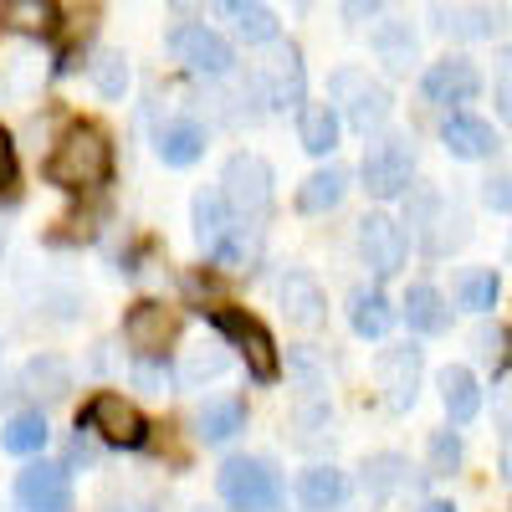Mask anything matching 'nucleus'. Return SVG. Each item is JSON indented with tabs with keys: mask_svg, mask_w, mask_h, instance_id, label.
<instances>
[{
	"mask_svg": "<svg viewBox=\"0 0 512 512\" xmlns=\"http://www.w3.org/2000/svg\"><path fill=\"white\" fill-rule=\"evenodd\" d=\"M379 384L384 395H390L395 410H410L415 395H420V349H384L379 354Z\"/></svg>",
	"mask_w": 512,
	"mask_h": 512,
	"instance_id": "nucleus-16",
	"label": "nucleus"
},
{
	"mask_svg": "<svg viewBox=\"0 0 512 512\" xmlns=\"http://www.w3.org/2000/svg\"><path fill=\"white\" fill-rule=\"evenodd\" d=\"M477 93H482V72L472 62H461V57H446V62H436L431 72H425V98L441 103V108L472 103Z\"/></svg>",
	"mask_w": 512,
	"mask_h": 512,
	"instance_id": "nucleus-14",
	"label": "nucleus"
},
{
	"mask_svg": "<svg viewBox=\"0 0 512 512\" xmlns=\"http://www.w3.org/2000/svg\"><path fill=\"white\" fill-rule=\"evenodd\" d=\"M262 98L272 108H297L303 103V88H308V77H303V57H297V47H282L267 67H262Z\"/></svg>",
	"mask_w": 512,
	"mask_h": 512,
	"instance_id": "nucleus-15",
	"label": "nucleus"
},
{
	"mask_svg": "<svg viewBox=\"0 0 512 512\" xmlns=\"http://www.w3.org/2000/svg\"><path fill=\"white\" fill-rule=\"evenodd\" d=\"M134 384H139L144 395H164L169 374H164V364H159V359H139V364H134Z\"/></svg>",
	"mask_w": 512,
	"mask_h": 512,
	"instance_id": "nucleus-36",
	"label": "nucleus"
},
{
	"mask_svg": "<svg viewBox=\"0 0 512 512\" xmlns=\"http://www.w3.org/2000/svg\"><path fill=\"white\" fill-rule=\"evenodd\" d=\"M41 175H47V185H57L67 195L103 190L113 180V139L98 123H72L57 139V149L47 154V169H41Z\"/></svg>",
	"mask_w": 512,
	"mask_h": 512,
	"instance_id": "nucleus-1",
	"label": "nucleus"
},
{
	"mask_svg": "<svg viewBox=\"0 0 512 512\" xmlns=\"http://www.w3.org/2000/svg\"><path fill=\"white\" fill-rule=\"evenodd\" d=\"M502 477H507V482H512V446H507V451H502Z\"/></svg>",
	"mask_w": 512,
	"mask_h": 512,
	"instance_id": "nucleus-44",
	"label": "nucleus"
},
{
	"mask_svg": "<svg viewBox=\"0 0 512 512\" xmlns=\"http://www.w3.org/2000/svg\"><path fill=\"white\" fill-rule=\"evenodd\" d=\"M195 512H216V507H195Z\"/></svg>",
	"mask_w": 512,
	"mask_h": 512,
	"instance_id": "nucleus-45",
	"label": "nucleus"
},
{
	"mask_svg": "<svg viewBox=\"0 0 512 512\" xmlns=\"http://www.w3.org/2000/svg\"><path fill=\"white\" fill-rule=\"evenodd\" d=\"M88 72H93V88H98L103 98H123V93H128V57H123V52H98V57L88 62Z\"/></svg>",
	"mask_w": 512,
	"mask_h": 512,
	"instance_id": "nucleus-33",
	"label": "nucleus"
},
{
	"mask_svg": "<svg viewBox=\"0 0 512 512\" xmlns=\"http://www.w3.org/2000/svg\"><path fill=\"white\" fill-rule=\"evenodd\" d=\"M482 195H487V205H492V210H512V180H487V190H482Z\"/></svg>",
	"mask_w": 512,
	"mask_h": 512,
	"instance_id": "nucleus-39",
	"label": "nucleus"
},
{
	"mask_svg": "<svg viewBox=\"0 0 512 512\" xmlns=\"http://www.w3.org/2000/svg\"><path fill=\"white\" fill-rule=\"evenodd\" d=\"M103 512H149V507H144V502H108Z\"/></svg>",
	"mask_w": 512,
	"mask_h": 512,
	"instance_id": "nucleus-42",
	"label": "nucleus"
},
{
	"mask_svg": "<svg viewBox=\"0 0 512 512\" xmlns=\"http://www.w3.org/2000/svg\"><path fill=\"white\" fill-rule=\"evenodd\" d=\"M349 323H354V333H359V338H384V333L395 328V308H390V297L374 292V287H359V292L349 297Z\"/></svg>",
	"mask_w": 512,
	"mask_h": 512,
	"instance_id": "nucleus-24",
	"label": "nucleus"
},
{
	"mask_svg": "<svg viewBox=\"0 0 512 512\" xmlns=\"http://www.w3.org/2000/svg\"><path fill=\"white\" fill-rule=\"evenodd\" d=\"M272 185H277L272 164L262 154H231L226 169H221V195L231 205V216L241 226H256V231H262V221L272 216V200H277Z\"/></svg>",
	"mask_w": 512,
	"mask_h": 512,
	"instance_id": "nucleus-2",
	"label": "nucleus"
},
{
	"mask_svg": "<svg viewBox=\"0 0 512 512\" xmlns=\"http://www.w3.org/2000/svg\"><path fill=\"white\" fill-rule=\"evenodd\" d=\"M297 492H303V502L313 512H333L338 502L349 497V482H344V472H333V466H313V472H303Z\"/></svg>",
	"mask_w": 512,
	"mask_h": 512,
	"instance_id": "nucleus-29",
	"label": "nucleus"
},
{
	"mask_svg": "<svg viewBox=\"0 0 512 512\" xmlns=\"http://www.w3.org/2000/svg\"><path fill=\"white\" fill-rule=\"evenodd\" d=\"M221 497L236 507V512H272L282 502V482L267 461L256 456H231L221 466Z\"/></svg>",
	"mask_w": 512,
	"mask_h": 512,
	"instance_id": "nucleus-6",
	"label": "nucleus"
},
{
	"mask_svg": "<svg viewBox=\"0 0 512 512\" xmlns=\"http://www.w3.org/2000/svg\"><path fill=\"white\" fill-rule=\"evenodd\" d=\"M93 456H98V451H93V441H82V436H77V441H72V451H67V461H82V466H88Z\"/></svg>",
	"mask_w": 512,
	"mask_h": 512,
	"instance_id": "nucleus-41",
	"label": "nucleus"
},
{
	"mask_svg": "<svg viewBox=\"0 0 512 512\" xmlns=\"http://www.w3.org/2000/svg\"><path fill=\"white\" fill-rule=\"evenodd\" d=\"M277 303H282L287 323L308 328V333L328 323V297H323V287H318L308 272H287V277L277 282Z\"/></svg>",
	"mask_w": 512,
	"mask_h": 512,
	"instance_id": "nucleus-13",
	"label": "nucleus"
},
{
	"mask_svg": "<svg viewBox=\"0 0 512 512\" xmlns=\"http://www.w3.org/2000/svg\"><path fill=\"white\" fill-rule=\"evenodd\" d=\"M246 431V405L241 400H210L200 415H195V436L205 446H226L231 436Z\"/></svg>",
	"mask_w": 512,
	"mask_h": 512,
	"instance_id": "nucleus-23",
	"label": "nucleus"
},
{
	"mask_svg": "<svg viewBox=\"0 0 512 512\" xmlns=\"http://www.w3.org/2000/svg\"><path fill=\"white\" fill-rule=\"evenodd\" d=\"M359 175H364V190L369 195H379V200H395V195H405L410 190V180H415V154H410V144L405 139H379L369 154H364V164H359Z\"/></svg>",
	"mask_w": 512,
	"mask_h": 512,
	"instance_id": "nucleus-10",
	"label": "nucleus"
},
{
	"mask_svg": "<svg viewBox=\"0 0 512 512\" xmlns=\"http://www.w3.org/2000/svg\"><path fill=\"white\" fill-rule=\"evenodd\" d=\"M169 52H175L190 72H200V77H226V72L236 67L231 41H226L221 31L200 26V21H185V26L169 31Z\"/></svg>",
	"mask_w": 512,
	"mask_h": 512,
	"instance_id": "nucleus-9",
	"label": "nucleus"
},
{
	"mask_svg": "<svg viewBox=\"0 0 512 512\" xmlns=\"http://www.w3.org/2000/svg\"><path fill=\"white\" fill-rule=\"evenodd\" d=\"M492 303H497V277H492V272H466V277H461V308L487 313Z\"/></svg>",
	"mask_w": 512,
	"mask_h": 512,
	"instance_id": "nucleus-34",
	"label": "nucleus"
},
{
	"mask_svg": "<svg viewBox=\"0 0 512 512\" xmlns=\"http://www.w3.org/2000/svg\"><path fill=\"white\" fill-rule=\"evenodd\" d=\"M405 323L415 333H446L451 328V308H446V297L436 287H410L405 297Z\"/></svg>",
	"mask_w": 512,
	"mask_h": 512,
	"instance_id": "nucleus-27",
	"label": "nucleus"
},
{
	"mask_svg": "<svg viewBox=\"0 0 512 512\" xmlns=\"http://www.w3.org/2000/svg\"><path fill=\"white\" fill-rule=\"evenodd\" d=\"M497 103H502V118L512 123V57H507L502 72H497Z\"/></svg>",
	"mask_w": 512,
	"mask_h": 512,
	"instance_id": "nucleus-38",
	"label": "nucleus"
},
{
	"mask_svg": "<svg viewBox=\"0 0 512 512\" xmlns=\"http://www.w3.org/2000/svg\"><path fill=\"white\" fill-rule=\"evenodd\" d=\"M420 512H456V507H451V502H425Z\"/></svg>",
	"mask_w": 512,
	"mask_h": 512,
	"instance_id": "nucleus-43",
	"label": "nucleus"
},
{
	"mask_svg": "<svg viewBox=\"0 0 512 512\" xmlns=\"http://www.w3.org/2000/svg\"><path fill=\"white\" fill-rule=\"evenodd\" d=\"M16 502H21V512H72L67 466H57V461H36V466H26L21 482H16Z\"/></svg>",
	"mask_w": 512,
	"mask_h": 512,
	"instance_id": "nucleus-11",
	"label": "nucleus"
},
{
	"mask_svg": "<svg viewBox=\"0 0 512 512\" xmlns=\"http://www.w3.org/2000/svg\"><path fill=\"white\" fill-rule=\"evenodd\" d=\"M436 384H441V405H446L451 425H466V420H477V410H482V384H477V374H472V369H461V364H446Z\"/></svg>",
	"mask_w": 512,
	"mask_h": 512,
	"instance_id": "nucleus-18",
	"label": "nucleus"
},
{
	"mask_svg": "<svg viewBox=\"0 0 512 512\" xmlns=\"http://www.w3.org/2000/svg\"><path fill=\"white\" fill-rule=\"evenodd\" d=\"M405 482H410V461H405V456L379 451V456L364 461V487H369V497H390V492H400Z\"/></svg>",
	"mask_w": 512,
	"mask_h": 512,
	"instance_id": "nucleus-30",
	"label": "nucleus"
},
{
	"mask_svg": "<svg viewBox=\"0 0 512 512\" xmlns=\"http://www.w3.org/2000/svg\"><path fill=\"white\" fill-rule=\"evenodd\" d=\"M461 466V436L456 431H436L431 436V477H446Z\"/></svg>",
	"mask_w": 512,
	"mask_h": 512,
	"instance_id": "nucleus-35",
	"label": "nucleus"
},
{
	"mask_svg": "<svg viewBox=\"0 0 512 512\" xmlns=\"http://www.w3.org/2000/svg\"><path fill=\"white\" fill-rule=\"evenodd\" d=\"M21 390L31 395V400H62L67 390H72V364L67 359H57V354H36V359H26V369H21Z\"/></svg>",
	"mask_w": 512,
	"mask_h": 512,
	"instance_id": "nucleus-19",
	"label": "nucleus"
},
{
	"mask_svg": "<svg viewBox=\"0 0 512 512\" xmlns=\"http://www.w3.org/2000/svg\"><path fill=\"white\" fill-rule=\"evenodd\" d=\"M384 11V0H344V16L349 21H369V16H379Z\"/></svg>",
	"mask_w": 512,
	"mask_h": 512,
	"instance_id": "nucleus-40",
	"label": "nucleus"
},
{
	"mask_svg": "<svg viewBox=\"0 0 512 512\" xmlns=\"http://www.w3.org/2000/svg\"><path fill=\"white\" fill-rule=\"evenodd\" d=\"M297 139H303L308 154L328 159L338 149V108L333 103H308L303 118H297Z\"/></svg>",
	"mask_w": 512,
	"mask_h": 512,
	"instance_id": "nucleus-25",
	"label": "nucleus"
},
{
	"mask_svg": "<svg viewBox=\"0 0 512 512\" xmlns=\"http://www.w3.org/2000/svg\"><path fill=\"white\" fill-rule=\"evenodd\" d=\"M359 256L374 277H395L405 267V231L390 216H364L359 221Z\"/></svg>",
	"mask_w": 512,
	"mask_h": 512,
	"instance_id": "nucleus-12",
	"label": "nucleus"
},
{
	"mask_svg": "<svg viewBox=\"0 0 512 512\" xmlns=\"http://www.w3.org/2000/svg\"><path fill=\"white\" fill-rule=\"evenodd\" d=\"M374 52L384 57L390 72H405L415 62V31H410V21H379L374 26Z\"/></svg>",
	"mask_w": 512,
	"mask_h": 512,
	"instance_id": "nucleus-28",
	"label": "nucleus"
},
{
	"mask_svg": "<svg viewBox=\"0 0 512 512\" xmlns=\"http://www.w3.org/2000/svg\"><path fill=\"white\" fill-rule=\"evenodd\" d=\"M175 338H180V313L154 303V297H144V303H134L123 313V344L139 359H164L175 349Z\"/></svg>",
	"mask_w": 512,
	"mask_h": 512,
	"instance_id": "nucleus-7",
	"label": "nucleus"
},
{
	"mask_svg": "<svg viewBox=\"0 0 512 512\" xmlns=\"http://www.w3.org/2000/svg\"><path fill=\"white\" fill-rule=\"evenodd\" d=\"M154 149H159V159H164L169 169H185V164H195V159L205 154V128H200L195 118H175V123L159 128Z\"/></svg>",
	"mask_w": 512,
	"mask_h": 512,
	"instance_id": "nucleus-21",
	"label": "nucleus"
},
{
	"mask_svg": "<svg viewBox=\"0 0 512 512\" xmlns=\"http://www.w3.org/2000/svg\"><path fill=\"white\" fill-rule=\"evenodd\" d=\"M333 103L349 113V123L359 128V134H374V128L390 118V88L374 82L369 72H359V67L333 72Z\"/></svg>",
	"mask_w": 512,
	"mask_h": 512,
	"instance_id": "nucleus-8",
	"label": "nucleus"
},
{
	"mask_svg": "<svg viewBox=\"0 0 512 512\" xmlns=\"http://www.w3.org/2000/svg\"><path fill=\"white\" fill-rule=\"evenodd\" d=\"M226 364H231V354L221 344H195L180 359V384H185V390H195V384H205V379H221Z\"/></svg>",
	"mask_w": 512,
	"mask_h": 512,
	"instance_id": "nucleus-31",
	"label": "nucleus"
},
{
	"mask_svg": "<svg viewBox=\"0 0 512 512\" xmlns=\"http://www.w3.org/2000/svg\"><path fill=\"white\" fill-rule=\"evenodd\" d=\"M221 16L231 21V31L241 41H251V47H267V41H277V16L262 6V0H221Z\"/></svg>",
	"mask_w": 512,
	"mask_h": 512,
	"instance_id": "nucleus-22",
	"label": "nucleus"
},
{
	"mask_svg": "<svg viewBox=\"0 0 512 512\" xmlns=\"http://www.w3.org/2000/svg\"><path fill=\"white\" fill-rule=\"evenodd\" d=\"M344 190H349V175L338 164H328V169H318V175L303 180V190H297V210L323 216V210H333L338 200H344Z\"/></svg>",
	"mask_w": 512,
	"mask_h": 512,
	"instance_id": "nucleus-26",
	"label": "nucleus"
},
{
	"mask_svg": "<svg viewBox=\"0 0 512 512\" xmlns=\"http://www.w3.org/2000/svg\"><path fill=\"white\" fill-rule=\"evenodd\" d=\"M246 231H256V226H241L231 216L221 190L195 195V241L205 246V256H216V262H246Z\"/></svg>",
	"mask_w": 512,
	"mask_h": 512,
	"instance_id": "nucleus-5",
	"label": "nucleus"
},
{
	"mask_svg": "<svg viewBox=\"0 0 512 512\" xmlns=\"http://www.w3.org/2000/svg\"><path fill=\"white\" fill-rule=\"evenodd\" d=\"M441 139L456 159H487L497 149V134H492V123L472 118V113H451L446 128H441Z\"/></svg>",
	"mask_w": 512,
	"mask_h": 512,
	"instance_id": "nucleus-20",
	"label": "nucleus"
},
{
	"mask_svg": "<svg viewBox=\"0 0 512 512\" xmlns=\"http://www.w3.org/2000/svg\"><path fill=\"white\" fill-rule=\"evenodd\" d=\"M210 323H216V333L226 338L231 349H241L246 369L256 384H277L282 379V354H277V338L267 333L262 318H251L241 308H210Z\"/></svg>",
	"mask_w": 512,
	"mask_h": 512,
	"instance_id": "nucleus-3",
	"label": "nucleus"
},
{
	"mask_svg": "<svg viewBox=\"0 0 512 512\" xmlns=\"http://www.w3.org/2000/svg\"><path fill=\"white\" fill-rule=\"evenodd\" d=\"M11 190H16V144L0 128V195H11Z\"/></svg>",
	"mask_w": 512,
	"mask_h": 512,
	"instance_id": "nucleus-37",
	"label": "nucleus"
},
{
	"mask_svg": "<svg viewBox=\"0 0 512 512\" xmlns=\"http://www.w3.org/2000/svg\"><path fill=\"white\" fill-rule=\"evenodd\" d=\"M0 446H6L11 456H36L41 446H47V420H41V415H16V420H6Z\"/></svg>",
	"mask_w": 512,
	"mask_h": 512,
	"instance_id": "nucleus-32",
	"label": "nucleus"
},
{
	"mask_svg": "<svg viewBox=\"0 0 512 512\" xmlns=\"http://www.w3.org/2000/svg\"><path fill=\"white\" fill-rule=\"evenodd\" d=\"M0 26L41 41V36H57L62 11H57V0H0Z\"/></svg>",
	"mask_w": 512,
	"mask_h": 512,
	"instance_id": "nucleus-17",
	"label": "nucleus"
},
{
	"mask_svg": "<svg viewBox=\"0 0 512 512\" xmlns=\"http://www.w3.org/2000/svg\"><path fill=\"white\" fill-rule=\"evenodd\" d=\"M77 431H88V436H98L103 446H118V451H139V446H149V420L139 415V405H134V400H123V395H108V390L82 405Z\"/></svg>",
	"mask_w": 512,
	"mask_h": 512,
	"instance_id": "nucleus-4",
	"label": "nucleus"
}]
</instances>
